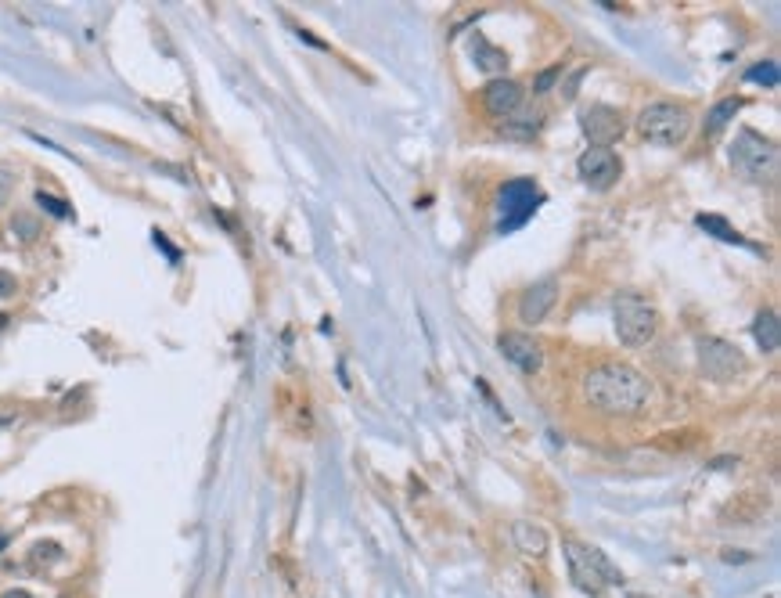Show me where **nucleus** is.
Returning <instances> with one entry per match:
<instances>
[{
  "instance_id": "obj_1",
  "label": "nucleus",
  "mask_w": 781,
  "mask_h": 598,
  "mask_svg": "<svg viewBox=\"0 0 781 598\" xmlns=\"http://www.w3.org/2000/svg\"><path fill=\"white\" fill-rule=\"evenodd\" d=\"M580 389H583V400H587L594 411L616 415V418H634V415H641L645 404H648V397H652L648 378H645L637 368L616 364V360L590 368V371L583 375Z\"/></svg>"
},
{
  "instance_id": "obj_2",
  "label": "nucleus",
  "mask_w": 781,
  "mask_h": 598,
  "mask_svg": "<svg viewBox=\"0 0 781 598\" xmlns=\"http://www.w3.org/2000/svg\"><path fill=\"white\" fill-rule=\"evenodd\" d=\"M565 563H569V577L580 592H587L590 598H601L605 588H616L623 584V574L612 566V559L598 548H587V545H576V541H565Z\"/></svg>"
},
{
  "instance_id": "obj_3",
  "label": "nucleus",
  "mask_w": 781,
  "mask_h": 598,
  "mask_svg": "<svg viewBox=\"0 0 781 598\" xmlns=\"http://www.w3.org/2000/svg\"><path fill=\"white\" fill-rule=\"evenodd\" d=\"M637 130L645 141H652L659 148H677L692 134V112L677 101H652L648 108H641Z\"/></svg>"
},
{
  "instance_id": "obj_4",
  "label": "nucleus",
  "mask_w": 781,
  "mask_h": 598,
  "mask_svg": "<svg viewBox=\"0 0 781 598\" xmlns=\"http://www.w3.org/2000/svg\"><path fill=\"white\" fill-rule=\"evenodd\" d=\"M612 324H616V335L623 346H645V342H652V335L659 328V313L637 293H623L612 303Z\"/></svg>"
},
{
  "instance_id": "obj_5",
  "label": "nucleus",
  "mask_w": 781,
  "mask_h": 598,
  "mask_svg": "<svg viewBox=\"0 0 781 598\" xmlns=\"http://www.w3.org/2000/svg\"><path fill=\"white\" fill-rule=\"evenodd\" d=\"M731 163L749 181H775L778 177V148H775V141L749 130V126L739 130V137L731 145Z\"/></svg>"
},
{
  "instance_id": "obj_6",
  "label": "nucleus",
  "mask_w": 781,
  "mask_h": 598,
  "mask_svg": "<svg viewBox=\"0 0 781 598\" xmlns=\"http://www.w3.org/2000/svg\"><path fill=\"white\" fill-rule=\"evenodd\" d=\"M540 202H544V192L529 177L508 181L501 188V195H497V235L519 231L525 220H533V213L540 210Z\"/></svg>"
},
{
  "instance_id": "obj_7",
  "label": "nucleus",
  "mask_w": 781,
  "mask_h": 598,
  "mask_svg": "<svg viewBox=\"0 0 781 598\" xmlns=\"http://www.w3.org/2000/svg\"><path fill=\"white\" fill-rule=\"evenodd\" d=\"M699 368L713 382H735V378L746 375L749 360H746V353L735 342L706 335V339H699Z\"/></svg>"
},
{
  "instance_id": "obj_8",
  "label": "nucleus",
  "mask_w": 781,
  "mask_h": 598,
  "mask_svg": "<svg viewBox=\"0 0 781 598\" xmlns=\"http://www.w3.org/2000/svg\"><path fill=\"white\" fill-rule=\"evenodd\" d=\"M576 170L583 177V184H590L594 192H609L619 173H623V163L612 148H587L580 159H576Z\"/></svg>"
},
{
  "instance_id": "obj_9",
  "label": "nucleus",
  "mask_w": 781,
  "mask_h": 598,
  "mask_svg": "<svg viewBox=\"0 0 781 598\" xmlns=\"http://www.w3.org/2000/svg\"><path fill=\"white\" fill-rule=\"evenodd\" d=\"M580 130L590 137L594 148H609L623 137V116L612 105H587L580 108Z\"/></svg>"
},
{
  "instance_id": "obj_10",
  "label": "nucleus",
  "mask_w": 781,
  "mask_h": 598,
  "mask_svg": "<svg viewBox=\"0 0 781 598\" xmlns=\"http://www.w3.org/2000/svg\"><path fill=\"white\" fill-rule=\"evenodd\" d=\"M501 353L519 368L525 375H536L540 368H544V350H540V342L533 339V335H525V332H505L501 335Z\"/></svg>"
},
{
  "instance_id": "obj_11",
  "label": "nucleus",
  "mask_w": 781,
  "mask_h": 598,
  "mask_svg": "<svg viewBox=\"0 0 781 598\" xmlns=\"http://www.w3.org/2000/svg\"><path fill=\"white\" fill-rule=\"evenodd\" d=\"M522 98H525L522 83H516V79H505V76L490 79V83H487V90H483V105H487V112H490V116H497V119H505V123H508V116H516V112H519Z\"/></svg>"
},
{
  "instance_id": "obj_12",
  "label": "nucleus",
  "mask_w": 781,
  "mask_h": 598,
  "mask_svg": "<svg viewBox=\"0 0 781 598\" xmlns=\"http://www.w3.org/2000/svg\"><path fill=\"white\" fill-rule=\"evenodd\" d=\"M554 299H558V278H544V282L529 285L519 299V317L525 324H540L551 313Z\"/></svg>"
},
{
  "instance_id": "obj_13",
  "label": "nucleus",
  "mask_w": 781,
  "mask_h": 598,
  "mask_svg": "<svg viewBox=\"0 0 781 598\" xmlns=\"http://www.w3.org/2000/svg\"><path fill=\"white\" fill-rule=\"evenodd\" d=\"M512 541H516V548H519L522 556H533V559H540V556H547V530L540 527V523H516L512 527Z\"/></svg>"
},
{
  "instance_id": "obj_14",
  "label": "nucleus",
  "mask_w": 781,
  "mask_h": 598,
  "mask_svg": "<svg viewBox=\"0 0 781 598\" xmlns=\"http://www.w3.org/2000/svg\"><path fill=\"white\" fill-rule=\"evenodd\" d=\"M753 335H757V342L767 350V353H775L781 342V324H778V313L775 310H764L757 321H753Z\"/></svg>"
},
{
  "instance_id": "obj_15",
  "label": "nucleus",
  "mask_w": 781,
  "mask_h": 598,
  "mask_svg": "<svg viewBox=\"0 0 781 598\" xmlns=\"http://www.w3.org/2000/svg\"><path fill=\"white\" fill-rule=\"evenodd\" d=\"M739 108H742V101H739V98H728V101H721V105H717V108L706 116V137H717V134H721V130H724V126H728V123L739 116Z\"/></svg>"
},
{
  "instance_id": "obj_16",
  "label": "nucleus",
  "mask_w": 781,
  "mask_h": 598,
  "mask_svg": "<svg viewBox=\"0 0 781 598\" xmlns=\"http://www.w3.org/2000/svg\"><path fill=\"white\" fill-rule=\"evenodd\" d=\"M476 61H479V69H487V72H505V65H508V58H505V51H497V47H490L487 40H479L476 36Z\"/></svg>"
},
{
  "instance_id": "obj_17",
  "label": "nucleus",
  "mask_w": 781,
  "mask_h": 598,
  "mask_svg": "<svg viewBox=\"0 0 781 598\" xmlns=\"http://www.w3.org/2000/svg\"><path fill=\"white\" fill-rule=\"evenodd\" d=\"M699 228H702V231H713V235H717L721 242H735V246H746V238H742V235H739V231H735V228H731V224H728L724 217H706V213H702V217H699Z\"/></svg>"
},
{
  "instance_id": "obj_18",
  "label": "nucleus",
  "mask_w": 781,
  "mask_h": 598,
  "mask_svg": "<svg viewBox=\"0 0 781 598\" xmlns=\"http://www.w3.org/2000/svg\"><path fill=\"white\" fill-rule=\"evenodd\" d=\"M746 79H753V83H764V87H778V65H775V61L753 65V69L746 72Z\"/></svg>"
},
{
  "instance_id": "obj_19",
  "label": "nucleus",
  "mask_w": 781,
  "mask_h": 598,
  "mask_svg": "<svg viewBox=\"0 0 781 598\" xmlns=\"http://www.w3.org/2000/svg\"><path fill=\"white\" fill-rule=\"evenodd\" d=\"M54 559H61V548H58L54 541H43V545H36V548H33V556H29V563H33V566H43V563H54Z\"/></svg>"
},
{
  "instance_id": "obj_20",
  "label": "nucleus",
  "mask_w": 781,
  "mask_h": 598,
  "mask_svg": "<svg viewBox=\"0 0 781 598\" xmlns=\"http://www.w3.org/2000/svg\"><path fill=\"white\" fill-rule=\"evenodd\" d=\"M36 202H40V206H43L47 213H54V217H65V220L72 217V210H69V206H65L61 199H54V195H47V192H40V195H36Z\"/></svg>"
},
{
  "instance_id": "obj_21",
  "label": "nucleus",
  "mask_w": 781,
  "mask_h": 598,
  "mask_svg": "<svg viewBox=\"0 0 781 598\" xmlns=\"http://www.w3.org/2000/svg\"><path fill=\"white\" fill-rule=\"evenodd\" d=\"M18 293V282H14V275H7V271H0V299L14 296Z\"/></svg>"
},
{
  "instance_id": "obj_22",
  "label": "nucleus",
  "mask_w": 781,
  "mask_h": 598,
  "mask_svg": "<svg viewBox=\"0 0 781 598\" xmlns=\"http://www.w3.org/2000/svg\"><path fill=\"white\" fill-rule=\"evenodd\" d=\"M11 228H18V231H25L22 238H33V235H36V224H29V220H22V217H18V220H14Z\"/></svg>"
},
{
  "instance_id": "obj_23",
  "label": "nucleus",
  "mask_w": 781,
  "mask_h": 598,
  "mask_svg": "<svg viewBox=\"0 0 781 598\" xmlns=\"http://www.w3.org/2000/svg\"><path fill=\"white\" fill-rule=\"evenodd\" d=\"M7 192H11V177H7L4 170H0V202L7 199Z\"/></svg>"
},
{
  "instance_id": "obj_24",
  "label": "nucleus",
  "mask_w": 781,
  "mask_h": 598,
  "mask_svg": "<svg viewBox=\"0 0 781 598\" xmlns=\"http://www.w3.org/2000/svg\"><path fill=\"white\" fill-rule=\"evenodd\" d=\"M0 598H33L29 592H22V588H11V592H4Z\"/></svg>"
},
{
  "instance_id": "obj_25",
  "label": "nucleus",
  "mask_w": 781,
  "mask_h": 598,
  "mask_svg": "<svg viewBox=\"0 0 781 598\" xmlns=\"http://www.w3.org/2000/svg\"><path fill=\"white\" fill-rule=\"evenodd\" d=\"M4 548H7V534H0V552H4Z\"/></svg>"
},
{
  "instance_id": "obj_26",
  "label": "nucleus",
  "mask_w": 781,
  "mask_h": 598,
  "mask_svg": "<svg viewBox=\"0 0 781 598\" xmlns=\"http://www.w3.org/2000/svg\"><path fill=\"white\" fill-rule=\"evenodd\" d=\"M4 324H7V313H0V328H4Z\"/></svg>"
}]
</instances>
